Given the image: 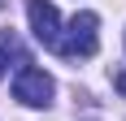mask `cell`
Returning <instances> with one entry per match:
<instances>
[{
    "instance_id": "obj_5",
    "label": "cell",
    "mask_w": 126,
    "mask_h": 121,
    "mask_svg": "<svg viewBox=\"0 0 126 121\" xmlns=\"http://www.w3.org/2000/svg\"><path fill=\"white\" fill-rule=\"evenodd\" d=\"M113 82H117V91H122V95H126V69H122V73H117Z\"/></svg>"
},
{
    "instance_id": "obj_2",
    "label": "cell",
    "mask_w": 126,
    "mask_h": 121,
    "mask_svg": "<svg viewBox=\"0 0 126 121\" xmlns=\"http://www.w3.org/2000/svg\"><path fill=\"white\" fill-rule=\"evenodd\" d=\"M52 95H57V82H52V73L35 69V65H22L17 78H13V99L26 104V108H48Z\"/></svg>"
},
{
    "instance_id": "obj_3",
    "label": "cell",
    "mask_w": 126,
    "mask_h": 121,
    "mask_svg": "<svg viewBox=\"0 0 126 121\" xmlns=\"http://www.w3.org/2000/svg\"><path fill=\"white\" fill-rule=\"evenodd\" d=\"M26 17H31V30L44 48L57 52V39H61V13L52 0H26Z\"/></svg>"
},
{
    "instance_id": "obj_4",
    "label": "cell",
    "mask_w": 126,
    "mask_h": 121,
    "mask_svg": "<svg viewBox=\"0 0 126 121\" xmlns=\"http://www.w3.org/2000/svg\"><path fill=\"white\" fill-rule=\"evenodd\" d=\"M17 52V43H13V35H0V78H4V69H9V56Z\"/></svg>"
},
{
    "instance_id": "obj_1",
    "label": "cell",
    "mask_w": 126,
    "mask_h": 121,
    "mask_svg": "<svg viewBox=\"0 0 126 121\" xmlns=\"http://www.w3.org/2000/svg\"><path fill=\"white\" fill-rule=\"evenodd\" d=\"M100 17L91 9H83V13H74L70 17V26L61 30V39H57V52L61 56H96V48H100Z\"/></svg>"
}]
</instances>
